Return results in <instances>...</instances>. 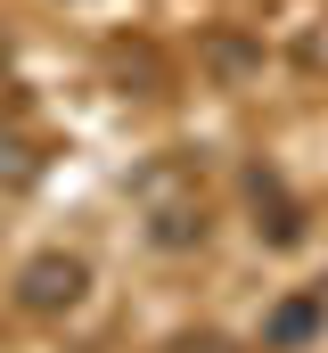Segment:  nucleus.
<instances>
[{"instance_id": "1", "label": "nucleus", "mask_w": 328, "mask_h": 353, "mask_svg": "<svg viewBox=\"0 0 328 353\" xmlns=\"http://www.w3.org/2000/svg\"><path fill=\"white\" fill-rule=\"evenodd\" d=\"M74 296H82V263H58V255H50V263L25 271V304H33V312H58V304H74Z\"/></svg>"}]
</instances>
